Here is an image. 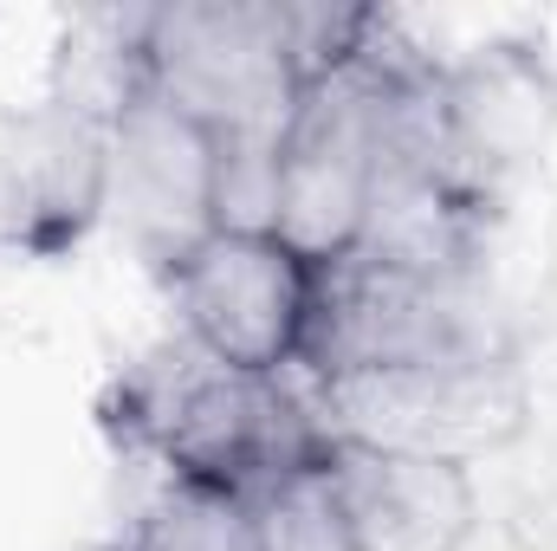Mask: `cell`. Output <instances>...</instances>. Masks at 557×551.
Instances as JSON below:
<instances>
[{"label":"cell","instance_id":"cell-1","mask_svg":"<svg viewBox=\"0 0 557 551\" xmlns=\"http://www.w3.org/2000/svg\"><path fill=\"white\" fill-rule=\"evenodd\" d=\"M104 421L169 480L240 493V500H260L278 480L311 474L331 448L318 403L298 396L292 377H253L214 364L182 338L156 344L117 377Z\"/></svg>","mask_w":557,"mask_h":551},{"label":"cell","instance_id":"cell-2","mask_svg":"<svg viewBox=\"0 0 557 551\" xmlns=\"http://www.w3.org/2000/svg\"><path fill=\"white\" fill-rule=\"evenodd\" d=\"M137 72L240 162H267L305 91L298 7L169 0L137 13Z\"/></svg>","mask_w":557,"mask_h":551},{"label":"cell","instance_id":"cell-3","mask_svg":"<svg viewBox=\"0 0 557 551\" xmlns=\"http://www.w3.org/2000/svg\"><path fill=\"white\" fill-rule=\"evenodd\" d=\"M162 285L182 344L253 377H292L311 344L324 267H311L260 221H221L162 273Z\"/></svg>","mask_w":557,"mask_h":551},{"label":"cell","instance_id":"cell-4","mask_svg":"<svg viewBox=\"0 0 557 551\" xmlns=\"http://www.w3.org/2000/svg\"><path fill=\"white\" fill-rule=\"evenodd\" d=\"M460 285L467 279L403 273V267H383L363 254L324 267L305 370L318 377V390H337V383H370V377L480 364L486 338H480Z\"/></svg>","mask_w":557,"mask_h":551},{"label":"cell","instance_id":"cell-5","mask_svg":"<svg viewBox=\"0 0 557 551\" xmlns=\"http://www.w3.org/2000/svg\"><path fill=\"white\" fill-rule=\"evenodd\" d=\"M104 221L137 247L156 273H169L195 241L234 221V156L188 111L137 85L111 118L104 162Z\"/></svg>","mask_w":557,"mask_h":551},{"label":"cell","instance_id":"cell-6","mask_svg":"<svg viewBox=\"0 0 557 551\" xmlns=\"http://www.w3.org/2000/svg\"><path fill=\"white\" fill-rule=\"evenodd\" d=\"M557 131V72L539 46L493 39L428 72V143L434 156L493 201V188L532 169Z\"/></svg>","mask_w":557,"mask_h":551},{"label":"cell","instance_id":"cell-7","mask_svg":"<svg viewBox=\"0 0 557 551\" xmlns=\"http://www.w3.org/2000/svg\"><path fill=\"white\" fill-rule=\"evenodd\" d=\"M318 474L350 551H467L480 526V480L460 454L331 434Z\"/></svg>","mask_w":557,"mask_h":551},{"label":"cell","instance_id":"cell-8","mask_svg":"<svg viewBox=\"0 0 557 551\" xmlns=\"http://www.w3.org/2000/svg\"><path fill=\"white\" fill-rule=\"evenodd\" d=\"M104 162L111 124L39 98L0 131V241L20 254H65L104 221Z\"/></svg>","mask_w":557,"mask_h":551},{"label":"cell","instance_id":"cell-9","mask_svg":"<svg viewBox=\"0 0 557 551\" xmlns=\"http://www.w3.org/2000/svg\"><path fill=\"white\" fill-rule=\"evenodd\" d=\"M124 551H267V546H260L253 500L162 480V493L137 513Z\"/></svg>","mask_w":557,"mask_h":551},{"label":"cell","instance_id":"cell-10","mask_svg":"<svg viewBox=\"0 0 557 551\" xmlns=\"http://www.w3.org/2000/svg\"><path fill=\"white\" fill-rule=\"evenodd\" d=\"M324 467V461H318ZM298 474V480H278L273 493L253 500V519H260V546L267 551H350V532L324 493V474Z\"/></svg>","mask_w":557,"mask_h":551}]
</instances>
